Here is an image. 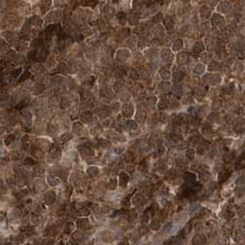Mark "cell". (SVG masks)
Masks as SVG:
<instances>
[{"instance_id":"obj_1","label":"cell","mask_w":245,"mask_h":245,"mask_svg":"<svg viewBox=\"0 0 245 245\" xmlns=\"http://www.w3.org/2000/svg\"><path fill=\"white\" fill-rule=\"evenodd\" d=\"M204 81L205 83H208L210 84V85H215V84L217 83H219L220 80H221V76L219 74H206L204 76V78H203Z\"/></svg>"},{"instance_id":"obj_44","label":"cell","mask_w":245,"mask_h":245,"mask_svg":"<svg viewBox=\"0 0 245 245\" xmlns=\"http://www.w3.org/2000/svg\"><path fill=\"white\" fill-rule=\"evenodd\" d=\"M125 159L126 160L127 162H132V161H134V159H135V156H134V154H132V153L128 152L125 156Z\"/></svg>"},{"instance_id":"obj_29","label":"cell","mask_w":245,"mask_h":245,"mask_svg":"<svg viewBox=\"0 0 245 245\" xmlns=\"http://www.w3.org/2000/svg\"><path fill=\"white\" fill-rule=\"evenodd\" d=\"M206 92H208V89H205L204 87H198L195 90V93L197 96H205Z\"/></svg>"},{"instance_id":"obj_7","label":"cell","mask_w":245,"mask_h":245,"mask_svg":"<svg viewBox=\"0 0 245 245\" xmlns=\"http://www.w3.org/2000/svg\"><path fill=\"white\" fill-rule=\"evenodd\" d=\"M128 57H129V52H128V50H126V49L119 50V51L116 53V58H117L118 60L124 61V60H126Z\"/></svg>"},{"instance_id":"obj_57","label":"cell","mask_w":245,"mask_h":245,"mask_svg":"<svg viewBox=\"0 0 245 245\" xmlns=\"http://www.w3.org/2000/svg\"><path fill=\"white\" fill-rule=\"evenodd\" d=\"M30 76V73L28 72V71H25L24 73H23V75L21 76V78H20V81H24L25 79H27Z\"/></svg>"},{"instance_id":"obj_21","label":"cell","mask_w":245,"mask_h":245,"mask_svg":"<svg viewBox=\"0 0 245 245\" xmlns=\"http://www.w3.org/2000/svg\"><path fill=\"white\" fill-rule=\"evenodd\" d=\"M159 75H160V76H161V78L164 79V80H168V79H171V74H170V72L168 71L166 68H161V69L159 70Z\"/></svg>"},{"instance_id":"obj_33","label":"cell","mask_w":245,"mask_h":245,"mask_svg":"<svg viewBox=\"0 0 245 245\" xmlns=\"http://www.w3.org/2000/svg\"><path fill=\"white\" fill-rule=\"evenodd\" d=\"M82 130H83V125L80 124V122H76V124H74V125H73V132L74 133L79 134L82 131Z\"/></svg>"},{"instance_id":"obj_31","label":"cell","mask_w":245,"mask_h":245,"mask_svg":"<svg viewBox=\"0 0 245 245\" xmlns=\"http://www.w3.org/2000/svg\"><path fill=\"white\" fill-rule=\"evenodd\" d=\"M182 47V40H177V41H175L173 45H172V50L173 51H180Z\"/></svg>"},{"instance_id":"obj_47","label":"cell","mask_w":245,"mask_h":245,"mask_svg":"<svg viewBox=\"0 0 245 245\" xmlns=\"http://www.w3.org/2000/svg\"><path fill=\"white\" fill-rule=\"evenodd\" d=\"M48 182L51 185H57L59 183V180L55 177H48Z\"/></svg>"},{"instance_id":"obj_8","label":"cell","mask_w":245,"mask_h":245,"mask_svg":"<svg viewBox=\"0 0 245 245\" xmlns=\"http://www.w3.org/2000/svg\"><path fill=\"white\" fill-rule=\"evenodd\" d=\"M161 57L163 60L165 61H172V58H173V55H172V52L170 50V49H163L161 51Z\"/></svg>"},{"instance_id":"obj_61","label":"cell","mask_w":245,"mask_h":245,"mask_svg":"<svg viewBox=\"0 0 245 245\" xmlns=\"http://www.w3.org/2000/svg\"><path fill=\"white\" fill-rule=\"evenodd\" d=\"M124 150H125L124 148H117L114 149V152H115L116 154H120V153H122Z\"/></svg>"},{"instance_id":"obj_6","label":"cell","mask_w":245,"mask_h":245,"mask_svg":"<svg viewBox=\"0 0 245 245\" xmlns=\"http://www.w3.org/2000/svg\"><path fill=\"white\" fill-rule=\"evenodd\" d=\"M147 118V112L142 109L137 110L135 113V120L138 122H144L145 120Z\"/></svg>"},{"instance_id":"obj_43","label":"cell","mask_w":245,"mask_h":245,"mask_svg":"<svg viewBox=\"0 0 245 245\" xmlns=\"http://www.w3.org/2000/svg\"><path fill=\"white\" fill-rule=\"evenodd\" d=\"M186 158L189 160H193L195 159V150L194 149H188L186 151Z\"/></svg>"},{"instance_id":"obj_9","label":"cell","mask_w":245,"mask_h":245,"mask_svg":"<svg viewBox=\"0 0 245 245\" xmlns=\"http://www.w3.org/2000/svg\"><path fill=\"white\" fill-rule=\"evenodd\" d=\"M212 21H213L214 24H216V25L219 26V25H221V24L224 23L225 19H224V18H223V16H222V15L217 14V13H216V14L213 15V17H212Z\"/></svg>"},{"instance_id":"obj_50","label":"cell","mask_w":245,"mask_h":245,"mask_svg":"<svg viewBox=\"0 0 245 245\" xmlns=\"http://www.w3.org/2000/svg\"><path fill=\"white\" fill-rule=\"evenodd\" d=\"M128 34H129V29H127V28H125V29H122L121 32H120V33H119V35H120V38H125V37H127L128 36Z\"/></svg>"},{"instance_id":"obj_36","label":"cell","mask_w":245,"mask_h":245,"mask_svg":"<svg viewBox=\"0 0 245 245\" xmlns=\"http://www.w3.org/2000/svg\"><path fill=\"white\" fill-rule=\"evenodd\" d=\"M98 144L99 145V147H102V148H109L111 146V143L108 141V140H106V139H103V138H101V139H99V142Z\"/></svg>"},{"instance_id":"obj_30","label":"cell","mask_w":245,"mask_h":245,"mask_svg":"<svg viewBox=\"0 0 245 245\" xmlns=\"http://www.w3.org/2000/svg\"><path fill=\"white\" fill-rule=\"evenodd\" d=\"M55 195L53 192H48L46 194V195H45V200H46V202L48 204L53 203V200H55Z\"/></svg>"},{"instance_id":"obj_18","label":"cell","mask_w":245,"mask_h":245,"mask_svg":"<svg viewBox=\"0 0 245 245\" xmlns=\"http://www.w3.org/2000/svg\"><path fill=\"white\" fill-rule=\"evenodd\" d=\"M208 146H209V144H208V142H204V143H202V144L200 145V146H199V147L197 148V152H198L200 155H203L204 153L208 149Z\"/></svg>"},{"instance_id":"obj_56","label":"cell","mask_w":245,"mask_h":245,"mask_svg":"<svg viewBox=\"0 0 245 245\" xmlns=\"http://www.w3.org/2000/svg\"><path fill=\"white\" fill-rule=\"evenodd\" d=\"M98 28L102 30L105 29V23L102 20H98Z\"/></svg>"},{"instance_id":"obj_2","label":"cell","mask_w":245,"mask_h":245,"mask_svg":"<svg viewBox=\"0 0 245 245\" xmlns=\"http://www.w3.org/2000/svg\"><path fill=\"white\" fill-rule=\"evenodd\" d=\"M122 112L125 117H131L134 112H135V109L134 106L132 104H125L122 106Z\"/></svg>"},{"instance_id":"obj_11","label":"cell","mask_w":245,"mask_h":245,"mask_svg":"<svg viewBox=\"0 0 245 245\" xmlns=\"http://www.w3.org/2000/svg\"><path fill=\"white\" fill-rule=\"evenodd\" d=\"M138 19H139V15L136 12H131L128 15V20L131 25H135L138 21Z\"/></svg>"},{"instance_id":"obj_52","label":"cell","mask_w":245,"mask_h":245,"mask_svg":"<svg viewBox=\"0 0 245 245\" xmlns=\"http://www.w3.org/2000/svg\"><path fill=\"white\" fill-rule=\"evenodd\" d=\"M138 43H139V44H138L139 47H141V48H142V47H145V46H148V42L146 39H145V38H141Z\"/></svg>"},{"instance_id":"obj_46","label":"cell","mask_w":245,"mask_h":245,"mask_svg":"<svg viewBox=\"0 0 245 245\" xmlns=\"http://www.w3.org/2000/svg\"><path fill=\"white\" fill-rule=\"evenodd\" d=\"M15 138H16V137H15V135H9L6 138V140H5V145H6V146H9V145H10L15 140Z\"/></svg>"},{"instance_id":"obj_12","label":"cell","mask_w":245,"mask_h":245,"mask_svg":"<svg viewBox=\"0 0 245 245\" xmlns=\"http://www.w3.org/2000/svg\"><path fill=\"white\" fill-rule=\"evenodd\" d=\"M81 120L85 124H89V122L92 120V115H91V112L89 111H85L82 114H81Z\"/></svg>"},{"instance_id":"obj_27","label":"cell","mask_w":245,"mask_h":245,"mask_svg":"<svg viewBox=\"0 0 245 245\" xmlns=\"http://www.w3.org/2000/svg\"><path fill=\"white\" fill-rule=\"evenodd\" d=\"M201 131L205 135H208V134L212 133V127L209 124H204V125L202 126Z\"/></svg>"},{"instance_id":"obj_40","label":"cell","mask_w":245,"mask_h":245,"mask_svg":"<svg viewBox=\"0 0 245 245\" xmlns=\"http://www.w3.org/2000/svg\"><path fill=\"white\" fill-rule=\"evenodd\" d=\"M128 76H129L130 79H132L134 80L138 79V74H137V72L135 69H129L128 70Z\"/></svg>"},{"instance_id":"obj_48","label":"cell","mask_w":245,"mask_h":245,"mask_svg":"<svg viewBox=\"0 0 245 245\" xmlns=\"http://www.w3.org/2000/svg\"><path fill=\"white\" fill-rule=\"evenodd\" d=\"M135 43H136V39L135 37H130L129 39L127 40V44L129 45V46H131V47H134L135 45Z\"/></svg>"},{"instance_id":"obj_35","label":"cell","mask_w":245,"mask_h":245,"mask_svg":"<svg viewBox=\"0 0 245 245\" xmlns=\"http://www.w3.org/2000/svg\"><path fill=\"white\" fill-rule=\"evenodd\" d=\"M88 173L90 175V176H96L98 173H99V168H97V167H89V168H88Z\"/></svg>"},{"instance_id":"obj_62","label":"cell","mask_w":245,"mask_h":245,"mask_svg":"<svg viewBox=\"0 0 245 245\" xmlns=\"http://www.w3.org/2000/svg\"><path fill=\"white\" fill-rule=\"evenodd\" d=\"M159 119H160V122H166V115H165L164 113H161V114H160V118Z\"/></svg>"},{"instance_id":"obj_32","label":"cell","mask_w":245,"mask_h":245,"mask_svg":"<svg viewBox=\"0 0 245 245\" xmlns=\"http://www.w3.org/2000/svg\"><path fill=\"white\" fill-rule=\"evenodd\" d=\"M193 49H194V52H195V53H200L205 50V46L202 43H195Z\"/></svg>"},{"instance_id":"obj_34","label":"cell","mask_w":245,"mask_h":245,"mask_svg":"<svg viewBox=\"0 0 245 245\" xmlns=\"http://www.w3.org/2000/svg\"><path fill=\"white\" fill-rule=\"evenodd\" d=\"M222 105H223V104H222V102L219 101V99H218V101H214L212 102V109L214 111H218V110H219L221 108Z\"/></svg>"},{"instance_id":"obj_19","label":"cell","mask_w":245,"mask_h":245,"mask_svg":"<svg viewBox=\"0 0 245 245\" xmlns=\"http://www.w3.org/2000/svg\"><path fill=\"white\" fill-rule=\"evenodd\" d=\"M201 16L203 17V18H205V19H208L209 17H210V14H211V11H210V9H209V7L208 6H203L202 9H201Z\"/></svg>"},{"instance_id":"obj_58","label":"cell","mask_w":245,"mask_h":245,"mask_svg":"<svg viewBox=\"0 0 245 245\" xmlns=\"http://www.w3.org/2000/svg\"><path fill=\"white\" fill-rule=\"evenodd\" d=\"M25 164L26 165H33L34 164V160L32 158H27L25 159Z\"/></svg>"},{"instance_id":"obj_14","label":"cell","mask_w":245,"mask_h":245,"mask_svg":"<svg viewBox=\"0 0 245 245\" xmlns=\"http://www.w3.org/2000/svg\"><path fill=\"white\" fill-rule=\"evenodd\" d=\"M60 25L59 24H53L51 26H49L46 30V33H49L50 35L55 33V32H58L59 30H60Z\"/></svg>"},{"instance_id":"obj_28","label":"cell","mask_w":245,"mask_h":245,"mask_svg":"<svg viewBox=\"0 0 245 245\" xmlns=\"http://www.w3.org/2000/svg\"><path fill=\"white\" fill-rule=\"evenodd\" d=\"M158 107L160 110H165L169 107V102H168L167 99H160L159 102L158 103Z\"/></svg>"},{"instance_id":"obj_49","label":"cell","mask_w":245,"mask_h":245,"mask_svg":"<svg viewBox=\"0 0 245 245\" xmlns=\"http://www.w3.org/2000/svg\"><path fill=\"white\" fill-rule=\"evenodd\" d=\"M69 101H68V99H63L62 101H61V103H60V105H61V108H63V109H66V108H67L68 106H69Z\"/></svg>"},{"instance_id":"obj_16","label":"cell","mask_w":245,"mask_h":245,"mask_svg":"<svg viewBox=\"0 0 245 245\" xmlns=\"http://www.w3.org/2000/svg\"><path fill=\"white\" fill-rule=\"evenodd\" d=\"M208 70L209 71H220L221 66L218 62H216V61H212V62L209 64Z\"/></svg>"},{"instance_id":"obj_63","label":"cell","mask_w":245,"mask_h":245,"mask_svg":"<svg viewBox=\"0 0 245 245\" xmlns=\"http://www.w3.org/2000/svg\"><path fill=\"white\" fill-rule=\"evenodd\" d=\"M25 245H30V244H25Z\"/></svg>"},{"instance_id":"obj_26","label":"cell","mask_w":245,"mask_h":245,"mask_svg":"<svg viewBox=\"0 0 245 245\" xmlns=\"http://www.w3.org/2000/svg\"><path fill=\"white\" fill-rule=\"evenodd\" d=\"M229 175H231V172H229L228 171H223V172H221L219 173V181L220 182H225L228 177H229Z\"/></svg>"},{"instance_id":"obj_10","label":"cell","mask_w":245,"mask_h":245,"mask_svg":"<svg viewBox=\"0 0 245 245\" xmlns=\"http://www.w3.org/2000/svg\"><path fill=\"white\" fill-rule=\"evenodd\" d=\"M184 76L185 75L182 71H175L172 74V80H173L174 83L177 84V83H179L180 81L182 80V79L184 78Z\"/></svg>"},{"instance_id":"obj_42","label":"cell","mask_w":245,"mask_h":245,"mask_svg":"<svg viewBox=\"0 0 245 245\" xmlns=\"http://www.w3.org/2000/svg\"><path fill=\"white\" fill-rule=\"evenodd\" d=\"M172 124H173V126H180V125H182L183 124V120L180 116L179 117H176V118L173 119Z\"/></svg>"},{"instance_id":"obj_51","label":"cell","mask_w":245,"mask_h":245,"mask_svg":"<svg viewBox=\"0 0 245 245\" xmlns=\"http://www.w3.org/2000/svg\"><path fill=\"white\" fill-rule=\"evenodd\" d=\"M32 19H35V21H30L32 22V23L33 24V25H35V26H40L41 24H42V20H41V19L38 17V16H34V17H32Z\"/></svg>"},{"instance_id":"obj_24","label":"cell","mask_w":245,"mask_h":245,"mask_svg":"<svg viewBox=\"0 0 245 245\" xmlns=\"http://www.w3.org/2000/svg\"><path fill=\"white\" fill-rule=\"evenodd\" d=\"M128 179L129 178H128V176H127L126 173L121 172V174H120V184L122 186H125L128 182Z\"/></svg>"},{"instance_id":"obj_55","label":"cell","mask_w":245,"mask_h":245,"mask_svg":"<svg viewBox=\"0 0 245 245\" xmlns=\"http://www.w3.org/2000/svg\"><path fill=\"white\" fill-rule=\"evenodd\" d=\"M165 151H166V148H165L164 147H162V146H159V147L158 148V154H159V156H161V155L165 154Z\"/></svg>"},{"instance_id":"obj_41","label":"cell","mask_w":245,"mask_h":245,"mask_svg":"<svg viewBox=\"0 0 245 245\" xmlns=\"http://www.w3.org/2000/svg\"><path fill=\"white\" fill-rule=\"evenodd\" d=\"M185 180H186L187 182H193L195 180V175L194 173L188 172V173L185 174Z\"/></svg>"},{"instance_id":"obj_23","label":"cell","mask_w":245,"mask_h":245,"mask_svg":"<svg viewBox=\"0 0 245 245\" xmlns=\"http://www.w3.org/2000/svg\"><path fill=\"white\" fill-rule=\"evenodd\" d=\"M72 138V134L70 133H65L63 134L62 135L60 136V142L64 144V143H66L67 141H69L70 139Z\"/></svg>"},{"instance_id":"obj_13","label":"cell","mask_w":245,"mask_h":245,"mask_svg":"<svg viewBox=\"0 0 245 245\" xmlns=\"http://www.w3.org/2000/svg\"><path fill=\"white\" fill-rule=\"evenodd\" d=\"M116 18H117V20H118V22L120 24H122V25H124L125 22H126V19H127V15H126V13L125 12H124V11H121V12H119V13H117V15H116Z\"/></svg>"},{"instance_id":"obj_3","label":"cell","mask_w":245,"mask_h":245,"mask_svg":"<svg viewBox=\"0 0 245 245\" xmlns=\"http://www.w3.org/2000/svg\"><path fill=\"white\" fill-rule=\"evenodd\" d=\"M189 60V55L186 52H181L180 53H178L177 55V63L180 66H183L187 64Z\"/></svg>"},{"instance_id":"obj_39","label":"cell","mask_w":245,"mask_h":245,"mask_svg":"<svg viewBox=\"0 0 245 245\" xmlns=\"http://www.w3.org/2000/svg\"><path fill=\"white\" fill-rule=\"evenodd\" d=\"M170 88V83L167 82V81H164V82H161L159 85V89L160 90H163V91H167Z\"/></svg>"},{"instance_id":"obj_45","label":"cell","mask_w":245,"mask_h":245,"mask_svg":"<svg viewBox=\"0 0 245 245\" xmlns=\"http://www.w3.org/2000/svg\"><path fill=\"white\" fill-rule=\"evenodd\" d=\"M232 159H233V155L231 154V153H226V154H224V156H223V160H224V161L231 162Z\"/></svg>"},{"instance_id":"obj_59","label":"cell","mask_w":245,"mask_h":245,"mask_svg":"<svg viewBox=\"0 0 245 245\" xmlns=\"http://www.w3.org/2000/svg\"><path fill=\"white\" fill-rule=\"evenodd\" d=\"M128 99H129V94H127V92H124V93H122V95H121V99H122V101L125 102V101H127Z\"/></svg>"},{"instance_id":"obj_37","label":"cell","mask_w":245,"mask_h":245,"mask_svg":"<svg viewBox=\"0 0 245 245\" xmlns=\"http://www.w3.org/2000/svg\"><path fill=\"white\" fill-rule=\"evenodd\" d=\"M158 121H159V118L157 114H152L148 119V124L149 125H155L158 122Z\"/></svg>"},{"instance_id":"obj_20","label":"cell","mask_w":245,"mask_h":245,"mask_svg":"<svg viewBox=\"0 0 245 245\" xmlns=\"http://www.w3.org/2000/svg\"><path fill=\"white\" fill-rule=\"evenodd\" d=\"M125 128L128 130V131H133V130L136 129L137 125H136V122H134V121H131V120H129L125 122Z\"/></svg>"},{"instance_id":"obj_5","label":"cell","mask_w":245,"mask_h":245,"mask_svg":"<svg viewBox=\"0 0 245 245\" xmlns=\"http://www.w3.org/2000/svg\"><path fill=\"white\" fill-rule=\"evenodd\" d=\"M80 153L83 156V158H89V157H92L94 155V151L90 147L88 146H83V148L80 149Z\"/></svg>"},{"instance_id":"obj_38","label":"cell","mask_w":245,"mask_h":245,"mask_svg":"<svg viewBox=\"0 0 245 245\" xmlns=\"http://www.w3.org/2000/svg\"><path fill=\"white\" fill-rule=\"evenodd\" d=\"M124 84H125L124 80H122V79H118V80H116L115 83H114L113 88H114V89H115L116 91H118L120 89H122V87H124Z\"/></svg>"},{"instance_id":"obj_25","label":"cell","mask_w":245,"mask_h":245,"mask_svg":"<svg viewBox=\"0 0 245 245\" xmlns=\"http://www.w3.org/2000/svg\"><path fill=\"white\" fill-rule=\"evenodd\" d=\"M205 67L203 64H198L196 65V66L195 67V69H194V72L195 74H198V75H201L205 72Z\"/></svg>"},{"instance_id":"obj_4","label":"cell","mask_w":245,"mask_h":245,"mask_svg":"<svg viewBox=\"0 0 245 245\" xmlns=\"http://www.w3.org/2000/svg\"><path fill=\"white\" fill-rule=\"evenodd\" d=\"M163 23H164V26L166 28V30H171L173 29L174 27V20H173V18L172 16H166L163 19Z\"/></svg>"},{"instance_id":"obj_53","label":"cell","mask_w":245,"mask_h":245,"mask_svg":"<svg viewBox=\"0 0 245 245\" xmlns=\"http://www.w3.org/2000/svg\"><path fill=\"white\" fill-rule=\"evenodd\" d=\"M161 19H162V15L160 14V13H159V14L155 15V16L153 17L152 21H153V22H155V23H157V22H159V21L161 20Z\"/></svg>"},{"instance_id":"obj_22","label":"cell","mask_w":245,"mask_h":245,"mask_svg":"<svg viewBox=\"0 0 245 245\" xmlns=\"http://www.w3.org/2000/svg\"><path fill=\"white\" fill-rule=\"evenodd\" d=\"M103 11H104V15L105 16L110 19L112 17V15H113V10L112 9L111 7V6H104V9H103Z\"/></svg>"},{"instance_id":"obj_54","label":"cell","mask_w":245,"mask_h":245,"mask_svg":"<svg viewBox=\"0 0 245 245\" xmlns=\"http://www.w3.org/2000/svg\"><path fill=\"white\" fill-rule=\"evenodd\" d=\"M85 55H86V57H87L88 59H89V60H93L94 57H95V53H94L92 51H88V52H86Z\"/></svg>"},{"instance_id":"obj_17","label":"cell","mask_w":245,"mask_h":245,"mask_svg":"<svg viewBox=\"0 0 245 245\" xmlns=\"http://www.w3.org/2000/svg\"><path fill=\"white\" fill-rule=\"evenodd\" d=\"M153 33H154L157 37H161L164 35V29L161 26H156L152 30Z\"/></svg>"},{"instance_id":"obj_60","label":"cell","mask_w":245,"mask_h":245,"mask_svg":"<svg viewBox=\"0 0 245 245\" xmlns=\"http://www.w3.org/2000/svg\"><path fill=\"white\" fill-rule=\"evenodd\" d=\"M20 71H21V68H17V69L13 72L12 76H14V78H17V76L19 75V72H20Z\"/></svg>"},{"instance_id":"obj_15","label":"cell","mask_w":245,"mask_h":245,"mask_svg":"<svg viewBox=\"0 0 245 245\" xmlns=\"http://www.w3.org/2000/svg\"><path fill=\"white\" fill-rule=\"evenodd\" d=\"M111 110L110 109H107V108H102V109H99V111L97 112L98 115L101 116L102 118H106L107 116H109L111 114Z\"/></svg>"}]
</instances>
